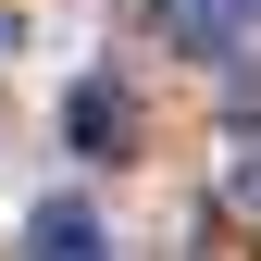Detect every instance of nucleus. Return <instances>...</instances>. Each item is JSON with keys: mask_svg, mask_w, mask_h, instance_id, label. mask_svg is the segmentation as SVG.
I'll return each mask as SVG.
<instances>
[{"mask_svg": "<svg viewBox=\"0 0 261 261\" xmlns=\"http://www.w3.org/2000/svg\"><path fill=\"white\" fill-rule=\"evenodd\" d=\"M25 261H112L100 249V212H87V199H50L38 224H25Z\"/></svg>", "mask_w": 261, "mask_h": 261, "instance_id": "obj_2", "label": "nucleus"}, {"mask_svg": "<svg viewBox=\"0 0 261 261\" xmlns=\"http://www.w3.org/2000/svg\"><path fill=\"white\" fill-rule=\"evenodd\" d=\"M62 137H75L87 162H124V137H137V100H124L112 75H87L75 100H62Z\"/></svg>", "mask_w": 261, "mask_h": 261, "instance_id": "obj_1", "label": "nucleus"}, {"mask_svg": "<svg viewBox=\"0 0 261 261\" xmlns=\"http://www.w3.org/2000/svg\"><path fill=\"white\" fill-rule=\"evenodd\" d=\"M162 25H174V38L199 50V62H224V50L249 38V0H162Z\"/></svg>", "mask_w": 261, "mask_h": 261, "instance_id": "obj_3", "label": "nucleus"}]
</instances>
